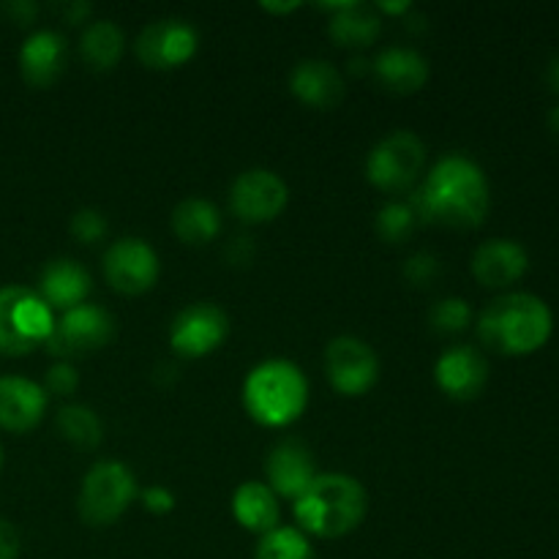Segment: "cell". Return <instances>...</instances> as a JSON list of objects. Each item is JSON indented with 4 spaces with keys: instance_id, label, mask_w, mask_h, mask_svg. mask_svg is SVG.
I'll return each mask as SVG.
<instances>
[{
    "instance_id": "cell-1",
    "label": "cell",
    "mask_w": 559,
    "mask_h": 559,
    "mask_svg": "<svg viewBox=\"0 0 559 559\" xmlns=\"http://www.w3.org/2000/svg\"><path fill=\"white\" fill-rule=\"evenodd\" d=\"M420 222L451 229L484 224L491 207V189L484 167L464 153L437 158L413 197Z\"/></svg>"
},
{
    "instance_id": "cell-2",
    "label": "cell",
    "mask_w": 559,
    "mask_h": 559,
    "mask_svg": "<svg viewBox=\"0 0 559 559\" xmlns=\"http://www.w3.org/2000/svg\"><path fill=\"white\" fill-rule=\"evenodd\" d=\"M555 331L549 304L533 293H506L478 314V338L500 355H533Z\"/></svg>"
},
{
    "instance_id": "cell-3",
    "label": "cell",
    "mask_w": 559,
    "mask_h": 559,
    "mask_svg": "<svg viewBox=\"0 0 559 559\" xmlns=\"http://www.w3.org/2000/svg\"><path fill=\"white\" fill-rule=\"evenodd\" d=\"M369 511L364 484L347 473H322L293 502L298 530L317 538H344L360 527Z\"/></svg>"
},
{
    "instance_id": "cell-4",
    "label": "cell",
    "mask_w": 559,
    "mask_h": 559,
    "mask_svg": "<svg viewBox=\"0 0 559 559\" xmlns=\"http://www.w3.org/2000/svg\"><path fill=\"white\" fill-rule=\"evenodd\" d=\"M243 407L265 429H287L309 407V380L287 358H267L243 382Z\"/></svg>"
},
{
    "instance_id": "cell-5",
    "label": "cell",
    "mask_w": 559,
    "mask_h": 559,
    "mask_svg": "<svg viewBox=\"0 0 559 559\" xmlns=\"http://www.w3.org/2000/svg\"><path fill=\"white\" fill-rule=\"evenodd\" d=\"M136 495H140L136 478L123 462L112 459L96 462L82 478L80 497H76L80 519L91 527H109L129 511Z\"/></svg>"
},
{
    "instance_id": "cell-6",
    "label": "cell",
    "mask_w": 559,
    "mask_h": 559,
    "mask_svg": "<svg viewBox=\"0 0 559 559\" xmlns=\"http://www.w3.org/2000/svg\"><path fill=\"white\" fill-rule=\"evenodd\" d=\"M55 328V311L36 289L0 287V353L25 355L47 344Z\"/></svg>"
},
{
    "instance_id": "cell-7",
    "label": "cell",
    "mask_w": 559,
    "mask_h": 559,
    "mask_svg": "<svg viewBox=\"0 0 559 559\" xmlns=\"http://www.w3.org/2000/svg\"><path fill=\"white\" fill-rule=\"evenodd\" d=\"M426 167V145L413 131H393L371 147L366 178L385 194H404L418 183Z\"/></svg>"
},
{
    "instance_id": "cell-8",
    "label": "cell",
    "mask_w": 559,
    "mask_h": 559,
    "mask_svg": "<svg viewBox=\"0 0 559 559\" xmlns=\"http://www.w3.org/2000/svg\"><path fill=\"white\" fill-rule=\"evenodd\" d=\"M115 336V317L104 306L80 304L55 314V328L47 338V347L55 358L74 360L93 355L107 347Z\"/></svg>"
},
{
    "instance_id": "cell-9",
    "label": "cell",
    "mask_w": 559,
    "mask_h": 559,
    "mask_svg": "<svg viewBox=\"0 0 559 559\" xmlns=\"http://www.w3.org/2000/svg\"><path fill=\"white\" fill-rule=\"evenodd\" d=\"M289 189L282 175L265 167H251L240 173L229 186V207L246 224H267L284 213Z\"/></svg>"
},
{
    "instance_id": "cell-10",
    "label": "cell",
    "mask_w": 559,
    "mask_h": 559,
    "mask_svg": "<svg viewBox=\"0 0 559 559\" xmlns=\"http://www.w3.org/2000/svg\"><path fill=\"white\" fill-rule=\"evenodd\" d=\"M104 278L120 295H142L156 287L162 262L156 249L142 238H120L104 251Z\"/></svg>"
},
{
    "instance_id": "cell-11",
    "label": "cell",
    "mask_w": 559,
    "mask_h": 559,
    "mask_svg": "<svg viewBox=\"0 0 559 559\" xmlns=\"http://www.w3.org/2000/svg\"><path fill=\"white\" fill-rule=\"evenodd\" d=\"M325 374L342 396H364L380 380V358L371 344L355 336H336L325 347Z\"/></svg>"
},
{
    "instance_id": "cell-12",
    "label": "cell",
    "mask_w": 559,
    "mask_h": 559,
    "mask_svg": "<svg viewBox=\"0 0 559 559\" xmlns=\"http://www.w3.org/2000/svg\"><path fill=\"white\" fill-rule=\"evenodd\" d=\"M200 47V33L191 22L178 20V16H167V20H156L136 36V58L142 66L153 71H169L180 69L189 63Z\"/></svg>"
},
{
    "instance_id": "cell-13",
    "label": "cell",
    "mask_w": 559,
    "mask_h": 559,
    "mask_svg": "<svg viewBox=\"0 0 559 559\" xmlns=\"http://www.w3.org/2000/svg\"><path fill=\"white\" fill-rule=\"evenodd\" d=\"M229 336V317L216 304H191L169 325V347L180 358H205Z\"/></svg>"
},
{
    "instance_id": "cell-14",
    "label": "cell",
    "mask_w": 559,
    "mask_h": 559,
    "mask_svg": "<svg viewBox=\"0 0 559 559\" xmlns=\"http://www.w3.org/2000/svg\"><path fill=\"white\" fill-rule=\"evenodd\" d=\"M435 382L453 402H473L489 382V364L480 349L456 344L437 358Z\"/></svg>"
},
{
    "instance_id": "cell-15",
    "label": "cell",
    "mask_w": 559,
    "mask_h": 559,
    "mask_svg": "<svg viewBox=\"0 0 559 559\" xmlns=\"http://www.w3.org/2000/svg\"><path fill=\"white\" fill-rule=\"evenodd\" d=\"M265 475L273 495L295 502L306 489H309L311 480L320 473H317L314 453L309 451L306 442L282 440L271 448V453H267Z\"/></svg>"
},
{
    "instance_id": "cell-16",
    "label": "cell",
    "mask_w": 559,
    "mask_h": 559,
    "mask_svg": "<svg viewBox=\"0 0 559 559\" xmlns=\"http://www.w3.org/2000/svg\"><path fill=\"white\" fill-rule=\"evenodd\" d=\"M289 91L311 109H336L347 96L342 71L320 58H306L295 63V69L289 71Z\"/></svg>"
},
{
    "instance_id": "cell-17",
    "label": "cell",
    "mask_w": 559,
    "mask_h": 559,
    "mask_svg": "<svg viewBox=\"0 0 559 559\" xmlns=\"http://www.w3.org/2000/svg\"><path fill=\"white\" fill-rule=\"evenodd\" d=\"M530 254L519 240H486L473 254V276L489 289H506L527 273Z\"/></svg>"
},
{
    "instance_id": "cell-18",
    "label": "cell",
    "mask_w": 559,
    "mask_h": 559,
    "mask_svg": "<svg viewBox=\"0 0 559 559\" xmlns=\"http://www.w3.org/2000/svg\"><path fill=\"white\" fill-rule=\"evenodd\" d=\"M69 60V44L58 31H36L20 47L22 76L33 87H49L60 80Z\"/></svg>"
},
{
    "instance_id": "cell-19",
    "label": "cell",
    "mask_w": 559,
    "mask_h": 559,
    "mask_svg": "<svg viewBox=\"0 0 559 559\" xmlns=\"http://www.w3.org/2000/svg\"><path fill=\"white\" fill-rule=\"evenodd\" d=\"M47 413V391L27 377H0V426L31 431Z\"/></svg>"
},
{
    "instance_id": "cell-20",
    "label": "cell",
    "mask_w": 559,
    "mask_h": 559,
    "mask_svg": "<svg viewBox=\"0 0 559 559\" xmlns=\"http://www.w3.org/2000/svg\"><path fill=\"white\" fill-rule=\"evenodd\" d=\"M371 71L385 91L409 96L418 93L429 82L431 66L418 49L413 47H388L371 60Z\"/></svg>"
},
{
    "instance_id": "cell-21",
    "label": "cell",
    "mask_w": 559,
    "mask_h": 559,
    "mask_svg": "<svg viewBox=\"0 0 559 559\" xmlns=\"http://www.w3.org/2000/svg\"><path fill=\"white\" fill-rule=\"evenodd\" d=\"M93 282L91 273L80 265L76 260H52L41 271L38 278V289L44 304L60 314L66 309H74V306L87 304V295H91Z\"/></svg>"
},
{
    "instance_id": "cell-22",
    "label": "cell",
    "mask_w": 559,
    "mask_h": 559,
    "mask_svg": "<svg viewBox=\"0 0 559 559\" xmlns=\"http://www.w3.org/2000/svg\"><path fill=\"white\" fill-rule=\"evenodd\" d=\"M320 9L331 11V22H328V33H331L333 44H338L342 49H366L380 38L382 33V16L374 5L355 3H333Z\"/></svg>"
},
{
    "instance_id": "cell-23",
    "label": "cell",
    "mask_w": 559,
    "mask_h": 559,
    "mask_svg": "<svg viewBox=\"0 0 559 559\" xmlns=\"http://www.w3.org/2000/svg\"><path fill=\"white\" fill-rule=\"evenodd\" d=\"M233 516L243 530L254 535H267L282 522V506L273 489L262 480H246L233 495Z\"/></svg>"
},
{
    "instance_id": "cell-24",
    "label": "cell",
    "mask_w": 559,
    "mask_h": 559,
    "mask_svg": "<svg viewBox=\"0 0 559 559\" xmlns=\"http://www.w3.org/2000/svg\"><path fill=\"white\" fill-rule=\"evenodd\" d=\"M173 233L186 246H207L222 233V211L205 197H186L173 211Z\"/></svg>"
},
{
    "instance_id": "cell-25",
    "label": "cell",
    "mask_w": 559,
    "mask_h": 559,
    "mask_svg": "<svg viewBox=\"0 0 559 559\" xmlns=\"http://www.w3.org/2000/svg\"><path fill=\"white\" fill-rule=\"evenodd\" d=\"M126 52V33L118 22H87L80 36V58L93 71H112Z\"/></svg>"
},
{
    "instance_id": "cell-26",
    "label": "cell",
    "mask_w": 559,
    "mask_h": 559,
    "mask_svg": "<svg viewBox=\"0 0 559 559\" xmlns=\"http://www.w3.org/2000/svg\"><path fill=\"white\" fill-rule=\"evenodd\" d=\"M55 426L63 435V440L80 451H93V448L102 445L104 424L96 409L87 407V404H63L55 415Z\"/></svg>"
},
{
    "instance_id": "cell-27",
    "label": "cell",
    "mask_w": 559,
    "mask_h": 559,
    "mask_svg": "<svg viewBox=\"0 0 559 559\" xmlns=\"http://www.w3.org/2000/svg\"><path fill=\"white\" fill-rule=\"evenodd\" d=\"M254 559H317V551L311 546L309 535L300 533L298 527H282L278 524L276 530L262 535Z\"/></svg>"
},
{
    "instance_id": "cell-28",
    "label": "cell",
    "mask_w": 559,
    "mask_h": 559,
    "mask_svg": "<svg viewBox=\"0 0 559 559\" xmlns=\"http://www.w3.org/2000/svg\"><path fill=\"white\" fill-rule=\"evenodd\" d=\"M420 218L418 213H415L413 202L391 200L380 207V213H377V235H380L385 243H404V240L415 233Z\"/></svg>"
},
{
    "instance_id": "cell-29",
    "label": "cell",
    "mask_w": 559,
    "mask_h": 559,
    "mask_svg": "<svg viewBox=\"0 0 559 559\" xmlns=\"http://www.w3.org/2000/svg\"><path fill=\"white\" fill-rule=\"evenodd\" d=\"M429 325L437 333H462L473 325V306L464 298H442L431 306L429 311Z\"/></svg>"
},
{
    "instance_id": "cell-30",
    "label": "cell",
    "mask_w": 559,
    "mask_h": 559,
    "mask_svg": "<svg viewBox=\"0 0 559 559\" xmlns=\"http://www.w3.org/2000/svg\"><path fill=\"white\" fill-rule=\"evenodd\" d=\"M71 235L85 246L98 243L107 235V216L96 207H82L71 216Z\"/></svg>"
},
{
    "instance_id": "cell-31",
    "label": "cell",
    "mask_w": 559,
    "mask_h": 559,
    "mask_svg": "<svg viewBox=\"0 0 559 559\" xmlns=\"http://www.w3.org/2000/svg\"><path fill=\"white\" fill-rule=\"evenodd\" d=\"M440 260H437L431 251H418V254L409 257L407 265H404V276H407V282L415 284V287H429L431 282L440 278Z\"/></svg>"
},
{
    "instance_id": "cell-32",
    "label": "cell",
    "mask_w": 559,
    "mask_h": 559,
    "mask_svg": "<svg viewBox=\"0 0 559 559\" xmlns=\"http://www.w3.org/2000/svg\"><path fill=\"white\" fill-rule=\"evenodd\" d=\"M76 388H80V374H76L74 364H69V360H58V364L49 366L44 391L55 393V396H74Z\"/></svg>"
},
{
    "instance_id": "cell-33",
    "label": "cell",
    "mask_w": 559,
    "mask_h": 559,
    "mask_svg": "<svg viewBox=\"0 0 559 559\" xmlns=\"http://www.w3.org/2000/svg\"><path fill=\"white\" fill-rule=\"evenodd\" d=\"M142 500V508L156 516H164V513H173L175 511V495L167 489V486H147L136 495Z\"/></svg>"
},
{
    "instance_id": "cell-34",
    "label": "cell",
    "mask_w": 559,
    "mask_h": 559,
    "mask_svg": "<svg viewBox=\"0 0 559 559\" xmlns=\"http://www.w3.org/2000/svg\"><path fill=\"white\" fill-rule=\"evenodd\" d=\"M20 557V533L9 519H0V559Z\"/></svg>"
},
{
    "instance_id": "cell-35",
    "label": "cell",
    "mask_w": 559,
    "mask_h": 559,
    "mask_svg": "<svg viewBox=\"0 0 559 559\" xmlns=\"http://www.w3.org/2000/svg\"><path fill=\"white\" fill-rule=\"evenodd\" d=\"M254 254V246H251V238H235L227 249L229 265H246Z\"/></svg>"
},
{
    "instance_id": "cell-36",
    "label": "cell",
    "mask_w": 559,
    "mask_h": 559,
    "mask_svg": "<svg viewBox=\"0 0 559 559\" xmlns=\"http://www.w3.org/2000/svg\"><path fill=\"white\" fill-rule=\"evenodd\" d=\"M91 3H85V0H71V3H63L60 5V14L66 16V22L69 25H82V22L91 16Z\"/></svg>"
},
{
    "instance_id": "cell-37",
    "label": "cell",
    "mask_w": 559,
    "mask_h": 559,
    "mask_svg": "<svg viewBox=\"0 0 559 559\" xmlns=\"http://www.w3.org/2000/svg\"><path fill=\"white\" fill-rule=\"evenodd\" d=\"M5 11H9V14H14V20L20 22V25H27V22L33 20V14H36V3H27V0H16V3L5 5Z\"/></svg>"
},
{
    "instance_id": "cell-38",
    "label": "cell",
    "mask_w": 559,
    "mask_h": 559,
    "mask_svg": "<svg viewBox=\"0 0 559 559\" xmlns=\"http://www.w3.org/2000/svg\"><path fill=\"white\" fill-rule=\"evenodd\" d=\"M380 14H409L413 11V3L409 0H404V3H377L374 5Z\"/></svg>"
},
{
    "instance_id": "cell-39",
    "label": "cell",
    "mask_w": 559,
    "mask_h": 559,
    "mask_svg": "<svg viewBox=\"0 0 559 559\" xmlns=\"http://www.w3.org/2000/svg\"><path fill=\"white\" fill-rule=\"evenodd\" d=\"M262 9L271 11V14H289V11L300 9V3H262Z\"/></svg>"
},
{
    "instance_id": "cell-40",
    "label": "cell",
    "mask_w": 559,
    "mask_h": 559,
    "mask_svg": "<svg viewBox=\"0 0 559 559\" xmlns=\"http://www.w3.org/2000/svg\"><path fill=\"white\" fill-rule=\"evenodd\" d=\"M549 85L559 93V58H555L549 63Z\"/></svg>"
},
{
    "instance_id": "cell-41",
    "label": "cell",
    "mask_w": 559,
    "mask_h": 559,
    "mask_svg": "<svg viewBox=\"0 0 559 559\" xmlns=\"http://www.w3.org/2000/svg\"><path fill=\"white\" fill-rule=\"evenodd\" d=\"M549 126H551V131L559 136V104L549 112Z\"/></svg>"
},
{
    "instance_id": "cell-42",
    "label": "cell",
    "mask_w": 559,
    "mask_h": 559,
    "mask_svg": "<svg viewBox=\"0 0 559 559\" xmlns=\"http://www.w3.org/2000/svg\"><path fill=\"white\" fill-rule=\"evenodd\" d=\"M0 464H3V448H0Z\"/></svg>"
}]
</instances>
